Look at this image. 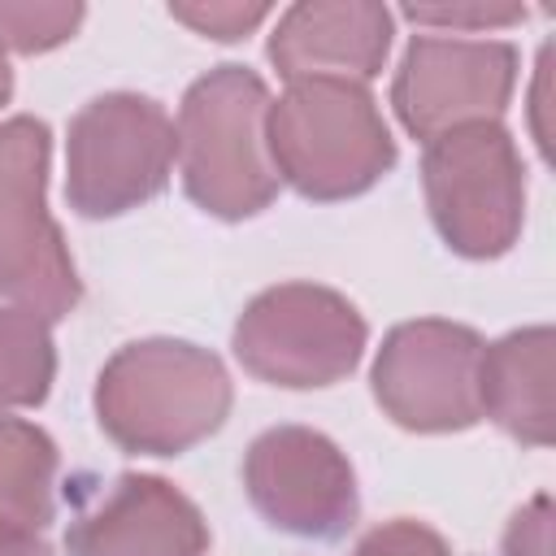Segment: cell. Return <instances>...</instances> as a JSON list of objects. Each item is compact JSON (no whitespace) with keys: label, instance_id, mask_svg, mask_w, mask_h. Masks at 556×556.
I'll list each match as a JSON object with an SVG mask.
<instances>
[{"label":"cell","instance_id":"5bb4252c","mask_svg":"<svg viewBox=\"0 0 556 556\" xmlns=\"http://www.w3.org/2000/svg\"><path fill=\"white\" fill-rule=\"evenodd\" d=\"M52 486L56 443L22 417H0V521L39 534L56 508Z\"/></svg>","mask_w":556,"mask_h":556},{"label":"cell","instance_id":"9c48e42d","mask_svg":"<svg viewBox=\"0 0 556 556\" xmlns=\"http://www.w3.org/2000/svg\"><path fill=\"white\" fill-rule=\"evenodd\" d=\"M243 491L252 508L295 539H343L361 513L348 456L308 426H274L243 456Z\"/></svg>","mask_w":556,"mask_h":556},{"label":"cell","instance_id":"3957f363","mask_svg":"<svg viewBox=\"0 0 556 556\" xmlns=\"http://www.w3.org/2000/svg\"><path fill=\"white\" fill-rule=\"evenodd\" d=\"M269 91L248 65H217L195 78L178 109L174 156L187 195L226 222L256 217L278 195L265 148Z\"/></svg>","mask_w":556,"mask_h":556},{"label":"cell","instance_id":"8992f818","mask_svg":"<svg viewBox=\"0 0 556 556\" xmlns=\"http://www.w3.org/2000/svg\"><path fill=\"white\" fill-rule=\"evenodd\" d=\"M174 165V122L135 91L83 104L65 139V195L83 217H122L148 204Z\"/></svg>","mask_w":556,"mask_h":556},{"label":"cell","instance_id":"52a82bcc","mask_svg":"<svg viewBox=\"0 0 556 556\" xmlns=\"http://www.w3.org/2000/svg\"><path fill=\"white\" fill-rule=\"evenodd\" d=\"M365 317L330 287L282 282L261 291L235 321L239 365L269 387H330L348 378L365 352Z\"/></svg>","mask_w":556,"mask_h":556},{"label":"cell","instance_id":"7c38bea8","mask_svg":"<svg viewBox=\"0 0 556 556\" xmlns=\"http://www.w3.org/2000/svg\"><path fill=\"white\" fill-rule=\"evenodd\" d=\"M387 48H391V13L374 0L291 4L269 35V61L287 83L300 78L365 83L382 70Z\"/></svg>","mask_w":556,"mask_h":556},{"label":"cell","instance_id":"e0dca14e","mask_svg":"<svg viewBox=\"0 0 556 556\" xmlns=\"http://www.w3.org/2000/svg\"><path fill=\"white\" fill-rule=\"evenodd\" d=\"M352 556H452L443 534L430 530L426 521H413V517H395V521H382L374 526L356 547Z\"/></svg>","mask_w":556,"mask_h":556},{"label":"cell","instance_id":"7a4b0ae2","mask_svg":"<svg viewBox=\"0 0 556 556\" xmlns=\"http://www.w3.org/2000/svg\"><path fill=\"white\" fill-rule=\"evenodd\" d=\"M265 148L278 182L304 200H348L395 165V139L361 83L300 78L265 113Z\"/></svg>","mask_w":556,"mask_h":556},{"label":"cell","instance_id":"ba28073f","mask_svg":"<svg viewBox=\"0 0 556 556\" xmlns=\"http://www.w3.org/2000/svg\"><path fill=\"white\" fill-rule=\"evenodd\" d=\"M482 339L469 326L421 317L395 326L374 361V400L382 413L417 434L469 430L482 417L478 369Z\"/></svg>","mask_w":556,"mask_h":556},{"label":"cell","instance_id":"2e32d148","mask_svg":"<svg viewBox=\"0 0 556 556\" xmlns=\"http://www.w3.org/2000/svg\"><path fill=\"white\" fill-rule=\"evenodd\" d=\"M83 26V4L0 0V52H48Z\"/></svg>","mask_w":556,"mask_h":556},{"label":"cell","instance_id":"ac0fdd59","mask_svg":"<svg viewBox=\"0 0 556 556\" xmlns=\"http://www.w3.org/2000/svg\"><path fill=\"white\" fill-rule=\"evenodd\" d=\"M169 17L208 39H239L269 17V4H169Z\"/></svg>","mask_w":556,"mask_h":556},{"label":"cell","instance_id":"6da1fadb","mask_svg":"<svg viewBox=\"0 0 556 556\" xmlns=\"http://www.w3.org/2000/svg\"><path fill=\"white\" fill-rule=\"evenodd\" d=\"M230 413L226 365L187 339H139L96 378L100 430L139 456H178L222 430Z\"/></svg>","mask_w":556,"mask_h":556},{"label":"cell","instance_id":"ffe728a7","mask_svg":"<svg viewBox=\"0 0 556 556\" xmlns=\"http://www.w3.org/2000/svg\"><path fill=\"white\" fill-rule=\"evenodd\" d=\"M504 556H552V500L534 495L504 530Z\"/></svg>","mask_w":556,"mask_h":556},{"label":"cell","instance_id":"9a60e30c","mask_svg":"<svg viewBox=\"0 0 556 556\" xmlns=\"http://www.w3.org/2000/svg\"><path fill=\"white\" fill-rule=\"evenodd\" d=\"M56 378L52 330L39 313L0 308V408L43 404Z\"/></svg>","mask_w":556,"mask_h":556},{"label":"cell","instance_id":"d6986e66","mask_svg":"<svg viewBox=\"0 0 556 556\" xmlns=\"http://www.w3.org/2000/svg\"><path fill=\"white\" fill-rule=\"evenodd\" d=\"M404 17L452 26V30H486V26L521 22L526 9L521 4H404Z\"/></svg>","mask_w":556,"mask_h":556},{"label":"cell","instance_id":"4fadbf2b","mask_svg":"<svg viewBox=\"0 0 556 556\" xmlns=\"http://www.w3.org/2000/svg\"><path fill=\"white\" fill-rule=\"evenodd\" d=\"M552 352H556L552 326H526L482 348L478 404L500 430H508L530 447H547L556 426Z\"/></svg>","mask_w":556,"mask_h":556},{"label":"cell","instance_id":"5b68a950","mask_svg":"<svg viewBox=\"0 0 556 556\" xmlns=\"http://www.w3.org/2000/svg\"><path fill=\"white\" fill-rule=\"evenodd\" d=\"M421 187L443 243L460 256H504L526 222V169L500 122L456 126L426 143Z\"/></svg>","mask_w":556,"mask_h":556},{"label":"cell","instance_id":"8fae6325","mask_svg":"<svg viewBox=\"0 0 556 556\" xmlns=\"http://www.w3.org/2000/svg\"><path fill=\"white\" fill-rule=\"evenodd\" d=\"M70 556H204L200 508L156 473H117L65 530Z\"/></svg>","mask_w":556,"mask_h":556},{"label":"cell","instance_id":"7402d4cb","mask_svg":"<svg viewBox=\"0 0 556 556\" xmlns=\"http://www.w3.org/2000/svg\"><path fill=\"white\" fill-rule=\"evenodd\" d=\"M9 91H13V70H9V61H4V52H0V104L9 100Z\"/></svg>","mask_w":556,"mask_h":556},{"label":"cell","instance_id":"277c9868","mask_svg":"<svg viewBox=\"0 0 556 556\" xmlns=\"http://www.w3.org/2000/svg\"><path fill=\"white\" fill-rule=\"evenodd\" d=\"M48 139L39 117L0 122V300L56 321L74 313L83 282L48 213Z\"/></svg>","mask_w":556,"mask_h":556},{"label":"cell","instance_id":"44dd1931","mask_svg":"<svg viewBox=\"0 0 556 556\" xmlns=\"http://www.w3.org/2000/svg\"><path fill=\"white\" fill-rule=\"evenodd\" d=\"M0 556H52V552H48V543H43L35 530L4 526V521H0Z\"/></svg>","mask_w":556,"mask_h":556},{"label":"cell","instance_id":"30bf717a","mask_svg":"<svg viewBox=\"0 0 556 556\" xmlns=\"http://www.w3.org/2000/svg\"><path fill=\"white\" fill-rule=\"evenodd\" d=\"M513 83H517L513 43L417 35L391 83V104L404 130L430 143L456 126L500 122Z\"/></svg>","mask_w":556,"mask_h":556}]
</instances>
